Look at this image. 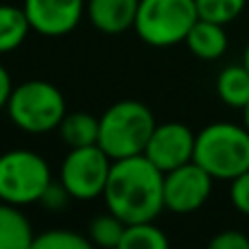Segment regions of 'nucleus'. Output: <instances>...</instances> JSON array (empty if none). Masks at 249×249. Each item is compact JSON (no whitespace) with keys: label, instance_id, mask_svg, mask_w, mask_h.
<instances>
[{"label":"nucleus","instance_id":"f257e3e1","mask_svg":"<svg viewBox=\"0 0 249 249\" xmlns=\"http://www.w3.org/2000/svg\"><path fill=\"white\" fill-rule=\"evenodd\" d=\"M107 210L123 223L153 221L164 210V173L144 153L114 160L103 190Z\"/></svg>","mask_w":249,"mask_h":249},{"label":"nucleus","instance_id":"f03ea898","mask_svg":"<svg viewBox=\"0 0 249 249\" xmlns=\"http://www.w3.org/2000/svg\"><path fill=\"white\" fill-rule=\"evenodd\" d=\"M195 162L214 179H230L249 171V129L234 123H212L197 133Z\"/></svg>","mask_w":249,"mask_h":249},{"label":"nucleus","instance_id":"7ed1b4c3","mask_svg":"<svg viewBox=\"0 0 249 249\" xmlns=\"http://www.w3.org/2000/svg\"><path fill=\"white\" fill-rule=\"evenodd\" d=\"M153 112L140 101H118L101 116L99 146L112 160L144 153L155 129Z\"/></svg>","mask_w":249,"mask_h":249},{"label":"nucleus","instance_id":"20e7f679","mask_svg":"<svg viewBox=\"0 0 249 249\" xmlns=\"http://www.w3.org/2000/svg\"><path fill=\"white\" fill-rule=\"evenodd\" d=\"M197 20L195 0H140L133 29L144 44L166 48L186 42V35Z\"/></svg>","mask_w":249,"mask_h":249},{"label":"nucleus","instance_id":"39448f33","mask_svg":"<svg viewBox=\"0 0 249 249\" xmlns=\"http://www.w3.org/2000/svg\"><path fill=\"white\" fill-rule=\"evenodd\" d=\"M9 118L26 133H48L64 121L66 99L53 83L33 79L13 88L7 105Z\"/></svg>","mask_w":249,"mask_h":249},{"label":"nucleus","instance_id":"423d86ee","mask_svg":"<svg viewBox=\"0 0 249 249\" xmlns=\"http://www.w3.org/2000/svg\"><path fill=\"white\" fill-rule=\"evenodd\" d=\"M51 181L46 160L35 151L13 149L0 155V201L18 208L39 203Z\"/></svg>","mask_w":249,"mask_h":249},{"label":"nucleus","instance_id":"0eeeda50","mask_svg":"<svg viewBox=\"0 0 249 249\" xmlns=\"http://www.w3.org/2000/svg\"><path fill=\"white\" fill-rule=\"evenodd\" d=\"M114 160L99 144L70 149L61 162L59 181L72 199L90 201L103 195Z\"/></svg>","mask_w":249,"mask_h":249},{"label":"nucleus","instance_id":"6e6552de","mask_svg":"<svg viewBox=\"0 0 249 249\" xmlns=\"http://www.w3.org/2000/svg\"><path fill=\"white\" fill-rule=\"evenodd\" d=\"M212 181L214 177L195 160L164 173V206L177 214L199 210L210 197Z\"/></svg>","mask_w":249,"mask_h":249},{"label":"nucleus","instance_id":"1a4fd4ad","mask_svg":"<svg viewBox=\"0 0 249 249\" xmlns=\"http://www.w3.org/2000/svg\"><path fill=\"white\" fill-rule=\"evenodd\" d=\"M195 144L197 133L184 123H164L155 124L153 133L149 138V144L144 155L160 168L168 173L173 168H179L195 160Z\"/></svg>","mask_w":249,"mask_h":249},{"label":"nucleus","instance_id":"9d476101","mask_svg":"<svg viewBox=\"0 0 249 249\" xmlns=\"http://www.w3.org/2000/svg\"><path fill=\"white\" fill-rule=\"evenodd\" d=\"M86 0H24V11L31 29L39 35L59 37L81 22Z\"/></svg>","mask_w":249,"mask_h":249},{"label":"nucleus","instance_id":"9b49d317","mask_svg":"<svg viewBox=\"0 0 249 249\" xmlns=\"http://www.w3.org/2000/svg\"><path fill=\"white\" fill-rule=\"evenodd\" d=\"M140 0H88L86 11L92 26L116 35L136 24Z\"/></svg>","mask_w":249,"mask_h":249},{"label":"nucleus","instance_id":"f8f14e48","mask_svg":"<svg viewBox=\"0 0 249 249\" xmlns=\"http://www.w3.org/2000/svg\"><path fill=\"white\" fill-rule=\"evenodd\" d=\"M186 44H188L190 53L203 61H214L225 55L228 51V33H225V24L210 20H201L199 18L193 24L190 33L186 35Z\"/></svg>","mask_w":249,"mask_h":249},{"label":"nucleus","instance_id":"ddd939ff","mask_svg":"<svg viewBox=\"0 0 249 249\" xmlns=\"http://www.w3.org/2000/svg\"><path fill=\"white\" fill-rule=\"evenodd\" d=\"M33 238V228L18 206L0 201V249H26Z\"/></svg>","mask_w":249,"mask_h":249},{"label":"nucleus","instance_id":"4468645a","mask_svg":"<svg viewBox=\"0 0 249 249\" xmlns=\"http://www.w3.org/2000/svg\"><path fill=\"white\" fill-rule=\"evenodd\" d=\"M61 140L68 144V149H81V146L99 144L101 118L92 116L88 112L66 114L61 124L57 127Z\"/></svg>","mask_w":249,"mask_h":249},{"label":"nucleus","instance_id":"2eb2a0df","mask_svg":"<svg viewBox=\"0 0 249 249\" xmlns=\"http://www.w3.org/2000/svg\"><path fill=\"white\" fill-rule=\"evenodd\" d=\"M216 94L230 107L243 109L249 103V68L245 64L228 66L216 77Z\"/></svg>","mask_w":249,"mask_h":249},{"label":"nucleus","instance_id":"dca6fc26","mask_svg":"<svg viewBox=\"0 0 249 249\" xmlns=\"http://www.w3.org/2000/svg\"><path fill=\"white\" fill-rule=\"evenodd\" d=\"M31 22L24 7L0 4V53H11L26 39Z\"/></svg>","mask_w":249,"mask_h":249},{"label":"nucleus","instance_id":"f3484780","mask_svg":"<svg viewBox=\"0 0 249 249\" xmlns=\"http://www.w3.org/2000/svg\"><path fill=\"white\" fill-rule=\"evenodd\" d=\"M168 238L164 232L153 225V221H140V223H127L121 241V249H164Z\"/></svg>","mask_w":249,"mask_h":249},{"label":"nucleus","instance_id":"a211bd4d","mask_svg":"<svg viewBox=\"0 0 249 249\" xmlns=\"http://www.w3.org/2000/svg\"><path fill=\"white\" fill-rule=\"evenodd\" d=\"M124 225L116 214H101L90 223V241L92 245L109 247V249H121V241L124 234Z\"/></svg>","mask_w":249,"mask_h":249},{"label":"nucleus","instance_id":"6ab92c4d","mask_svg":"<svg viewBox=\"0 0 249 249\" xmlns=\"http://www.w3.org/2000/svg\"><path fill=\"white\" fill-rule=\"evenodd\" d=\"M33 249H92V241L72 230H48L33 238Z\"/></svg>","mask_w":249,"mask_h":249},{"label":"nucleus","instance_id":"aec40b11","mask_svg":"<svg viewBox=\"0 0 249 249\" xmlns=\"http://www.w3.org/2000/svg\"><path fill=\"white\" fill-rule=\"evenodd\" d=\"M201 20L230 24L243 13L247 0H195Z\"/></svg>","mask_w":249,"mask_h":249},{"label":"nucleus","instance_id":"412c9836","mask_svg":"<svg viewBox=\"0 0 249 249\" xmlns=\"http://www.w3.org/2000/svg\"><path fill=\"white\" fill-rule=\"evenodd\" d=\"M230 201L238 212L249 216V171L234 177L230 186Z\"/></svg>","mask_w":249,"mask_h":249},{"label":"nucleus","instance_id":"4be33fe9","mask_svg":"<svg viewBox=\"0 0 249 249\" xmlns=\"http://www.w3.org/2000/svg\"><path fill=\"white\" fill-rule=\"evenodd\" d=\"M212 249H249V238L238 230H225L219 232L210 241Z\"/></svg>","mask_w":249,"mask_h":249},{"label":"nucleus","instance_id":"5701e85b","mask_svg":"<svg viewBox=\"0 0 249 249\" xmlns=\"http://www.w3.org/2000/svg\"><path fill=\"white\" fill-rule=\"evenodd\" d=\"M70 193L66 190V186L61 184H55V181H51V186L46 188V193L42 195V199H39V203H42L44 208H48V210H59V208H64L66 203H68Z\"/></svg>","mask_w":249,"mask_h":249},{"label":"nucleus","instance_id":"b1692460","mask_svg":"<svg viewBox=\"0 0 249 249\" xmlns=\"http://www.w3.org/2000/svg\"><path fill=\"white\" fill-rule=\"evenodd\" d=\"M13 92V83H11V74L7 72L2 64H0V109H4L9 105V99H11Z\"/></svg>","mask_w":249,"mask_h":249},{"label":"nucleus","instance_id":"393cba45","mask_svg":"<svg viewBox=\"0 0 249 249\" xmlns=\"http://www.w3.org/2000/svg\"><path fill=\"white\" fill-rule=\"evenodd\" d=\"M243 124H245V127L249 129V103L245 105V107H243Z\"/></svg>","mask_w":249,"mask_h":249},{"label":"nucleus","instance_id":"a878e982","mask_svg":"<svg viewBox=\"0 0 249 249\" xmlns=\"http://www.w3.org/2000/svg\"><path fill=\"white\" fill-rule=\"evenodd\" d=\"M243 64L249 68V42H247V46H245V55H243Z\"/></svg>","mask_w":249,"mask_h":249}]
</instances>
